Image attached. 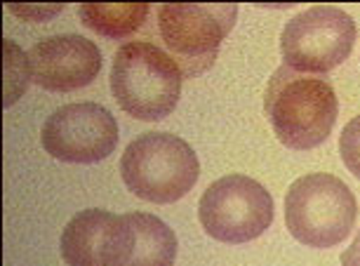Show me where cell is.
I'll return each instance as SVG.
<instances>
[{"mask_svg":"<svg viewBox=\"0 0 360 266\" xmlns=\"http://www.w3.org/2000/svg\"><path fill=\"white\" fill-rule=\"evenodd\" d=\"M264 111L283 146L311 151L332 134L339 115L337 92L325 78L281 66L269 80Z\"/></svg>","mask_w":360,"mask_h":266,"instance_id":"obj_1","label":"cell"},{"mask_svg":"<svg viewBox=\"0 0 360 266\" xmlns=\"http://www.w3.org/2000/svg\"><path fill=\"white\" fill-rule=\"evenodd\" d=\"M179 64L158 45L132 40L118 47L111 69V92L118 106L137 120H162L181 94Z\"/></svg>","mask_w":360,"mask_h":266,"instance_id":"obj_2","label":"cell"},{"mask_svg":"<svg viewBox=\"0 0 360 266\" xmlns=\"http://www.w3.org/2000/svg\"><path fill=\"white\" fill-rule=\"evenodd\" d=\"M120 175L134 196L148 203L181 201L200 177L198 156L188 141L169 132H146L130 141L120 158Z\"/></svg>","mask_w":360,"mask_h":266,"instance_id":"obj_3","label":"cell"},{"mask_svg":"<svg viewBox=\"0 0 360 266\" xmlns=\"http://www.w3.org/2000/svg\"><path fill=\"white\" fill-rule=\"evenodd\" d=\"M356 220V196L335 175L299 177L285 194V227L307 248H335L349 238Z\"/></svg>","mask_w":360,"mask_h":266,"instance_id":"obj_4","label":"cell"},{"mask_svg":"<svg viewBox=\"0 0 360 266\" xmlns=\"http://www.w3.org/2000/svg\"><path fill=\"white\" fill-rule=\"evenodd\" d=\"M236 17L233 3H167L158 8V31L181 73L195 78L214 64Z\"/></svg>","mask_w":360,"mask_h":266,"instance_id":"obj_5","label":"cell"},{"mask_svg":"<svg viewBox=\"0 0 360 266\" xmlns=\"http://www.w3.org/2000/svg\"><path fill=\"white\" fill-rule=\"evenodd\" d=\"M356 36L349 12L335 5H314L285 24L281 54L285 66L297 73H330L349 59Z\"/></svg>","mask_w":360,"mask_h":266,"instance_id":"obj_6","label":"cell"},{"mask_svg":"<svg viewBox=\"0 0 360 266\" xmlns=\"http://www.w3.org/2000/svg\"><path fill=\"white\" fill-rule=\"evenodd\" d=\"M198 217L214 241L240 245L259 238L274 222V198L259 182L229 175L212 182L200 196Z\"/></svg>","mask_w":360,"mask_h":266,"instance_id":"obj_7","label":"cell"},{"mask_svg":"<svg viewBox=\"0 0 360 266\" xmlns=\"http://www.w3.org/2000/svg\"><path fill=\"white\" fill-rule=\"evenodd\" d=\"M40 139L52 158L76 165H92L115 151L118 122L108 108L94 101L66 104L45 120Z\"/></svg>","mask_w":360,"mask_h":266,"instance_id":"obj_8","label":"cell"},{"mask_svg":"<svg viewBox=\"0 0 360 266\" xmlns=\"http://www.w3.org/2000/svg\"><path fill=\"white\" fill-rule=\"evenodd\" d=\"M176 236L148 213L113 217L101 245V266H174Z\"/></svg>","mask_w":360,"mask_h":266,"instance_id":"obj_9","label":"cell"},{"mask_svg":"<svg viewBox=\"0 0 360 266\" xmlns=\"http://www.w3.org/2000/svg\"><path fill=\"white\" fill-rule=\"evenodd\" d=\"M101 71L97 43L83 36H52L29 50V78L43 90L73 92L87 87Z\"/></svg>","mask_w":360,"mask_h":266,"instance_id":"obj_10","label":"cell"},{"mask_svg":"<svg viewBox=\"0 0 360 266\" xmlns=\"http://www.w3.org/2000/svg\"><path fill=\"white\" fill-rule=\"evenodd\" d=\"M115 215L106 210H83L64 227L62 257L69 266H101V245Z\"/></svg>","mask_w":360,"mask_h":266,"instance_id":"obj_11","label":"cell"},{"mask_svg":"<svg viewBox=\"0 0 360 266\" xmlns=\"http://www.w3.org/2000/svg\"><path fill=\"white\" fill-rule=\"evenodd\" d=\"M148 10L151 8L146 3H118V5L85 3L78 8V15L87 29L97 31L99 36L125 38L139 29L141 22L148 15Z\"/></svg>","mask_w":360,"mask_h":266,"instance_id":"obj_12","label":"cell"},{"mask_svg":"<svg viewBox=\"0 0 360 266\" xmlns=\"http://www.w3.org/2000/svg\"><path fill=\"white\" fill-rule=\"evenodd\" d=\"M339 153H342L346 170L360 179V115L344 125L342 137H339Z\"/></svg>","mask_w":360,"mask_h":266,"instance_id":"obj_13","label":"cell"},{"mask_svg":"<svg viewBox=\"0 0 360 266\" xmlns=\"http://www.w3.org/2000/svg\"><path fill=\"white\" fill-rule=\"evenodd\" d=\"M342 266H360V231L356 236V241L351 243V248H346V252H342Z\"/></svg>","mask_w":360,"mask_h":266,"instance_id":"obj_14","label":"cell"}]
</instances>
